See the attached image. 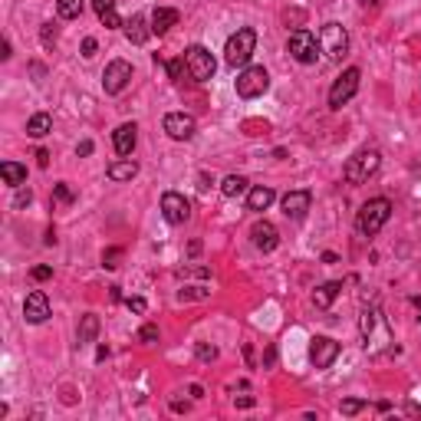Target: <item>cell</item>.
Returning <instances> with one entry per match:
<instances>
[{
    "instance_id": "f1b7e54d",
    "label": "cell",
    "mask_w": 421,
    "mask_h": 421,
    "mask_svg": "<svg viewBox=\"0 0 421 421\" xmlns=\"http://www.w3.org/2000/svg\"><path fill=\"white\" fill-rule=\"evenodd\" d=\"M185 73H188V63L185 60H172V63H168V76H172L174 83H181V79H185Z\"/></svg>"
},
{
    "instance_id": "b9f144b4",
    "label": "cell",
    "mask_w": 421,
    "mask_h": 421,
    "mask_svg": "<svg viewBox=\"0 0 421 421\" xmlns=\"http://www.w3.org/2000/svg\"><path fill=\"white\" fill-rule=\"evenodd\" d=\"M76 151H79V155H89V151H92V142H79V149Z\"/></svg>"
},
{
    "instance_id": "277c9868",
    "label": "cell",
    "mask_w": 421,
    "mask_h": 421,
    "mask_svg": "<svg viewBox=\"0 0 421 421\" xmlns=\"http://www.w3.org/2000/svg\"><path fill=\"white\" fill-rule=\"evenodd\" d=\"M362 339H365V349L372 356L379 352L382 342H392V333H388V322L379 310H365L362 313Z\"/></svg>"
},
{
    "instance_id": "9c48e42d",
    "label": "cell",
    "mask_w": 421,
    "mask_h": 421,
    "mask_svg": "<svg viewBox=\"0 0 421 421\" xmlns=\"http://www.w3.org/2000/svg\"><path fill=\"white\" fill-rule=\"evenodd\" d=\"M286 50H290V56L297 63H303V66H310V63H316V56H320V43H316V37H313L310 30H297V33H290V40H286Z\"/></svg>"
},
{
    "instance_id": "52a82bcc",
    "label": "cell",
    "mask_w": 421,
    "mask_h": 421,
    "mask_svg": "<svg viewBox=\"0 0 421 421\" xmlns=\"http://www.w3.org/2000/svg\"><path fill=\"white\" fill-rule=\"evenodd\" d=\"M185 63H188V76H191L195 83H208L210 76H214V69H217V63H214L210 50H204V47H198V43L185 50Z\"/></svg>"
},
{
    "instance_id": "f6af8a7d",
    "label": "cell",
    "mask_w": 421,
    "mask_h": 421,
    "mask_svg": "<svg viewBox=\"0 0 421 421\" xmlns=\"http://www.w3.org/2000/svg\"><path fill=\"white\" fill-rule=\"evenodd\" d=\"M359 3H365V7H372V3H379V0H359Z\"/></svg>"
},
{
    "instance_id": "484cf974",
    "label": "cell",
    "mask_w": 421,
    "mask_h": 421,
    "mask_svg": "<svg viewBox=\"0 0 421 421\" xmlns=\"http://www.w3.org/2000/svg\"><path fill=\"white\" fill-rule=\"evenodd\" d=\"M96 336H99V316L86 313V316H83V326H79V346L96 342Z\"/></svg>"
},
{
    "instance_id": "8fae6325",
    "label": "cell",
    "mask_w": 421,
    "mask_h": 421,
    "mask_svg": "<svg viewBox=\"0 0 421 421\" xmlns=\"http://www.w3.org/2000/svg\"><path fill=\"white\" fill-rule=\"evenodd\" d=\"M161 214H165V221L168 224H185L188 217H191V204H188L185 195L165 191V195H161Z\"/></svg>"
},
{
    "instance_id": "5bb4252c",
    "label": "cell",
    "mask_w": 421,
    "mask_h": 421,
    "mask_svg": "<svg viewBox=\"0 0 421 421\" xmlns=\"http://www.w3.org/2000/svg\"><path fill=\"white\" fill-rule=\"evenodd\" d=\"M165 132L174 138V142H188L195 135V119L185 115V112H168L165 115Z\"/></svg>"
},
{
    "instance_id": "6da1fadb",
    "label": "cell",
    "mask_w": 421,
    "mask_h": 421,
    "mask_svg": "<svg viewBox=\"0 0 421 421\" xmlns=\"http://www.w3.org/2000/svg\"><path fill=\"white\" fill-rule=\"evenodd\" d=\"M388 217H392V201L372 198V201H365L359 208V214H356V231H359L362 237H375L385 224H388Z\"/></svg>"
},
{
    "instance_id": "ba28073f",
    "label": "cell",
    "mask_w": 421,
    "mask_h": 421,
    "mask_svg": "<svg viewBox=\"0 0 421 421\" xmlns=\"http://www.w3.org/2000/svg\"><path fill=\"white\" fill-rule=\"evenodd\" d=\"M359 79H362V73L356 69V66H349L346 73L333 83V89H329V106H333V109H342V106L359 92Z\"/></svg>"
},
{
    "instance_id": "4dcf8cb0",
    "label": "cell",
    "mask_w": 421,
    "mask_h": 421,
    "mask_svg": "<svg viewBox=\"0 0 421 421\" xmlns=\"http://www.w3.org/2000/svg\"><path fill=\"white\" fill-rule=\"evenodd\" d=\"M53 198L60 201V204H73V188H69V185H56V188H53Z\"/></svg>"
},
{
    "instance_id": "8992f818",
    "label": "cell",
    "mask_w": 421,
    "mask_h": 421,
    "mask_svg": "<svg viewBox=\"0 0 421 421\" xmlns=\"http://www.w3.org/2000/svg\"><path fill=\"white\" fill-rule=\"evenodd\" d=\"M267 89H270V76H267L263 66H247L244 73L237 76V96L240 99H257Z\"/></svg>"
},
{
    "instance_id": "60d3db41",
    "label": "cell",
    "mask_w": 421,
    "mask_h": 421,
    "mask_svg": "<svg viewBox=\"0 0 421 421\" xmlns=\"http://www.w3.org/2000/svg\"><path fill=\"white\" fill-rule=\"evenodd\" d=\"M37 165H40V168H47V165H50V151H47V149L37 151Z\"/></svg>"
},
{
    "instance_id": "83f0119b",
    "label": "cell",
    "mask_w": 421,
    "mask_h": 421,
    "mask_svg": "<svg viewBox=\"0 0 421 421\" xmlns=\"http://www.w3.org/2000/svg\"><path fill=\"white\" fill-rule=\"evenodd\" d=\"M56 10L63 20H76L83 13V0H56Z\"/></svg>"
},
{
    "instance_id": "7c38bea8",
    "label": "cell",
    "mask_w": 421,
    "mask_h": 421,
    "mask_svg": "<svg viewBox=\"0 0 421 421\" xmlns=\"http://www.w3.org/2000/svg\"><path fill=\"white\" fill-rule=\"evenodd\" d=\"M336 356H339V342L329 339V336H316L310 342V359L316 369H329L336 362Z\"/></svg>"
},
{
    "instance_id": "f546056e",
    "label": "cell",
    "mask_w": 421,
    "mask_h": 421,
    "mask_svg": "<svg viewBox=\"0 0 421 421\" xmlns=\"http://www.w3.org/2000/svg\"><path fill=\"white\" fill-rule=\"evenodd\" d=\"M40 40H43V47H47V50H50V47H56V26L43 24V30H40Z\"/></svg>"
},
{
    "instance_id": "d6a6232c",
    "label": "cell",
    "mask_w": 421,
    "mask_h": 421,
    "mask_svg": "<svg viewBox=\"0 0 421 421\" xmlns=\"http://www.w3.org/2000/svg\"><path fill=\"white\" fill-rule=\"evenodd\" d=\"M362 408H365V402H359V398H346V402L339 405V411H342V415H359Z\"/></svg>"
},
{
    "instance_id": "30bf717a",
    "label": "cell",
    "mask_w": 421,
    "mask_h": 421,
    "mask_svg": "<svg viewBox=\"0 0 421 421\" xmlns=\"http://www.w3.org/2000/svg\"><path fill=\"white\" fill-rule=\"evenodd\" d=\"M129 79H132V66L125 60H112L106 66V73H102V89L109 92V96H119L125 86H129Z\"/></svg>"
},
{
    "instance_id": "d4e9b609",
    "label": "cell",
    "mask_w": 421,
    "mask_h": 421,
    "mask_svg": "<svg viewBox=\"0 0 421 421\" xmlns=\"http://www.w3.org/2000/svg\"><path fill=\"white\" fill-rule=\"evenodd\" d=\"M0 174H3V181L10 188H20L26 181V168L17 165V161H3V165H0Z\"/></svg>"
},
{
    "instance_id": "4fadbf2b",
    "label": "cell",
    "mask_w": 421,
    "mask_h": 421,
    "mask_svg": "<svg viewBox=\"0 0 421 421\" xmlns=\"http://www.w3.org/2000/svg\"><path fill=\"white\" fill-rule=\"evenodd\" d=\"M24 316L26 322H47L50 320V299L43 290H33V293H26V303H24Z\"/></svg>"
},
{
    "instance_id": "44dd1931",
    "label": "cell",
    "mask_w": 421,
    "mask_h": 421,
    "mask_svg": "<svg viewBox=\"0 0 421 421\" xmlns=\"http://www.w3.org/2000/svg\"><path fill=\"white\" fill-rule=\"evenodd\" d=\"M339 293H342V283H322L320 290H316V293H313V303H316V310H329V306H333V299L339 297Z\"/></svg>"
},
{
    "instance_id": "8d00e7d4",
    "label": "cell",
    "mask_w": 421,
    "mask_h": 421,
    "mask_svg": "<svg viewBox=\"0 0 421 421\" xmlns=\"http://www.w3.org/2000/svg\"><path fill=\"white\" fill-rule=\"evenodd\" d=\"M125 306H129L132 313H145V310H149V306H145V299H142V297H129V299H125Z\"/></svg>"
},
{
    "instance_id": "1f68e13d",
    "label": "cell",
    "mask_w": 421,
    "mask_h": 421,
    "mask_svg": "<svg viewBox=\"0 0 421 421\" xmlns=\"http://www.w3.org/2000/svg\"><path fill=\"white\" fill-rule=\"evenodd\" d=\"M119 261H122V250L119 247H109L106 254H102V267H109V270L112 267H119Z\"/></svg>"
},
{
    "instance_id": "ac0fdd59",
    "label": "cell",
    "mask_w": 421,
    "mask_h": 421,
    "mask_svg": "<svg viewBox=\"0 0 421 421\" xmlns=\"http://www.w3.org/2000/svg\"><path fill=\"white\" fill-rule=\"evenodd\" d=\"M172 26H178V10L174 7H158V10L151 13V33L165 37Z\"/></svg>"
},
{
    "instance_id": "5b68a950",
    "label": "cell",
    "mask_w": 421,
    "mask_h": 421,
    "mask_svg": "<svg viewBox=\"0 0 421 421\" xmlns=\"http://www.w3.org/2000/svg\"><path fill=\"white\" fill-rule=\"evenodd\" d=\"M320 53H326V60L339 63L349 53V33L342 24H326L320 30Z\"/></svg>"
},
{
    "instance_id": "9a60e30c",
    "label": "cell",
    "mask_w": 421,
    "mask_h": 421,
    "mask_svg": "<svg viewBox=\"0 0 421 421\" xmlns=\"http://www.w3.org/2000/svg\"><path fill=\"white\" fill-rule=\"evenodd\" d=\"M250 240H254L257 250L270 254V250H276V244H280V234H276V227H273L270 221H257L250 227Z\"/></svg>"
},
{
    "instance_id": "603a6c76",
    "label": "cell",
    "mask_w": 421,
    "mask_h": 421,
    "mask_svg": "<svg viewBox=\"0 0 421 421\" xmlns=\"http://www.w3.org/2000/svg\"><path fill=\"white\" fill-rule=\"evenodd\" d=\"M273 188H250V195H247V208L250 210H267L273 204Z\"/></svg>"
},
{
    "instance_id": "7bdbcfd3",
    "label": "cell",
    "mask_w": 421,
    "mask_h": 421,
    "mask_svg": "<svg viewBox=\"0 0 421 421\" xmlns=\"http://www.w3.org/2000/svg\"><path fill=\"white\" fill-rule=\"evenodd\" d=\"M237 405H240V408H250V405H254V398H250V395H244V398H237Z\"/></svg>"
},
{
    "instance_id": "7a4b0ae2",
    "label": "cell",
    "mask_w": 421,
    "mask_h": 421,
    "mask_svg": "<svg viewBox=\"0 0 421 421\" xmlns=\"http://www.w3.org/2000/svg\"><path fill=\"white\" fill-rule=\"evenodd\" d=\"M379 165H382V155H379V149H362V151H356V155L346 161L342 178H346L349 185H365L372 174L379 172Z\"/></svg>"
},
{
    "instance_id": "ee69618b",
    "label": "cell",
    "mask_w": 421,
    "mask_h": 421,
    "mask_svg": "<svg viewBox=\"0 0 421 421\" xmlns=\"http://www.w3.org/2000/svg\"><path fill=\"white\" fill-rule=\"evenodd\" d=\"M411 306H415V313H418V322H421V297H411Z\"/></svg>"
},
{
    "instance_id": "f35d334b",
    "label": "cell",
    "mask_w": 421,
    "mask_h": 421,
    "mask_svg": "<svg viewBox=\"0 0 421 421\" xmlns=\"http://www.w3.org/2000/svg\"><path fill=\"white\" fill-rule=\"evenodd\" d=\"M30 276H33V280H50L53 270H50V267H33V270H30Z\"/></svg>"
},
{
    "instance_id": "7402d4cb",
    "label": "cell",
    "mask_w": 421,
    "mask_h": 421,
    "mask_svg": "<svg viewBox=\"0 0 421 421\" xmlns=\"http://www.w3.org/2000/svg\"><path fill=\"white\" fill-rule=\"evenodd\" d=\"M53 132V119L47 115V112H37V115H30V122H26V135L33 138H43Z\"/></svg>"
},
{
    "instance_id": "d6986e66",
    "label": "cell",
    "mask_w": 421,
    "mask_h": 421,
    "mask_svg": "<svg viewBox=\"0 0 421 421\" xmlns=\"http://www.w3.org/2000/svg\"><path fill=\"white\" fill-rule=\"evenodd\" d=\"M92 10H96V17H99V20L109 26V30H119V26H125L122 17L115 13V0H92Z\"/></svg>"
},
{
    "instance_id": "ffe728a7",
    "label": "cell",
    "mask_w": 421,
    "mask_h": 421,
    "mask_svg": "<svg viewBox=\"0 0 421 421\" xmlns=\"http://www.w3.org/2000/svg\"><path fill=\"white\" fill-rule=\"evenodd\" d=\"M149 33H151V26H145V17H142V13H135V17L125 24V37L132 40L135 47H142V43L149 40Z\"/></svg>"
},
{
    "instance_id": "e575fe53",
    "label": "cell",
    "mask_w": 421,
    "mask_h": 421,
    "mask_svg": "<svg viewBox=\"0 0 421 421\" xmlns=\"http://www.w3.org/2000/svg\"><path fill=\"white\" fill-rule=\"evenodd\" d=\"M30 201H33V191L20 185V188H17V198H13V208H26Z\"/></svg>"
},
{
    "instance_id": "3957f363",
    "label": "cell",
    "mask_w": 421,
    "mask_h": 421,
    "mask_svg": "<svg viewBox=\"0 0 421 421\" xmlns=\"http://www.w3.org/2000/svg\"><path fill=\"white\" fill-rule=\"evenodd\" d=\"M254 50H257V33L250 30V26H240L234 37L227 40V47H224V60H227V66H247L250 56H254Z\"/></svg>"
},
{
    "instance_id": "d590c367",
    "label": "cell",
    "mask_w": 421,
    "mask_h": 421,
    "mask_svg": "<svg viewBox=\"0 0 421 421\" xmlns=\"http://www.w3.org/2000/svg\"><path fill=\"white\" fill-rule=\"evenodd\" d=\"M198 359H201V362L217 359V349H214V346H208V342H198Z\"/></svg>"
},
{
    "instance_id": "cb8c5ba5",
    "label": "cell",
    "mask_w": 421,
    "mask_h": 421,
    "mask_svg": "<svg viewBox=\"0 0 421 421\" xmlns=\"http://www.w3.org/2000/svg\"><path fill=\"white\" fill-rule=\"evenodd\" d=\"M112 178V181H132L138 174V165L132 158H125V161H115V165H109V172H106Z\"/></svg>"
},
{
    "instance_id": "2e32d148",
    "label": "cell",
    "mask_w": 421,
    "mask_h": 421,
    "mask_svg": "<svg viewBox=\"0 0 421 421\" xmlns=\"http://www.w3.org/2000/svg\"><path fill=\"white\" fill-rule=\"evenodd\" d=\"M310 204H313L310 191H286L283 195V214L286 217H293V221H303L306 210H310Z\"/></svg>"
},
{
    "instance_id": "ab89813d",
    "label": "cell",
    "mask_w": 421,
    "mask_h": 421,
    "mask_svg": "<svg viewBox=\"0 0 421 421\" xmlns=\"http://www.w3.org/2000/svg\"><path fill=\"white\" fill-rule=\"evenodd\" d=\"M96 53V40L89 37V40H83V56H92Z\"/></svg>"
},
{
    "instance_id": "4316f807",
    "label": "cell",
    "mask_w": 421,
    "mask_h": 421,
    "mask_svg": "<svg viewBox=\"0 0 421 421\" xmlns=\"http://www.w3.org/2000/svg\"><path fill=\"white\" fill-rule=\"evenodd\" d=\"M221 191L227 198H240L244 191H247V178H240V174H227L221 181Z\"/></svg>"
},
{
    "instance_id": "e0dca14e",
    "label": "cell",
    "mask_w": 421,
    "mask_h": 421,
    "mask_svg": "<svg viewBox=\"0 0 421 421\" xmlns=\"http://www.w3.org/2000/svg\"><path fill=\"white\" fill-rule=\"evenodd\" d=\"M135 142H138V129L135 122H122L115 132H112V145H115V151L119 155H132V149H135Z\"/></svg>"
},
{
    "instance_id": "74e56055",
    "label": "cell",
    "mask_w": 421,
    "mask_h": 421,
    "mask_svg": "<svg viewBox=\"0 0 421 421\" xmlns=\"http://www.w3.org/2000/svg\"><path fill=\"white\" fill-rule=\"evenodd\" d=\"M178 297H181V299H204V297H208V290H201V286H195V290H181Z\"/></svg>"
},
{
    "instance_id": "836d02e7",
    "label": "cell",
    "mask_w": 421,
    "mask_h": 421,
    "mask_svg": "<svg viewBox=\"0 0 421 421\" xmlns=\"http://www.w3.org/2000/svg\"><path fill=\"white\" fill-rule=\"evenodd\" d=\"M138 342H158V326H142L138 329Z\"/></svg>"
}]
</instances>
